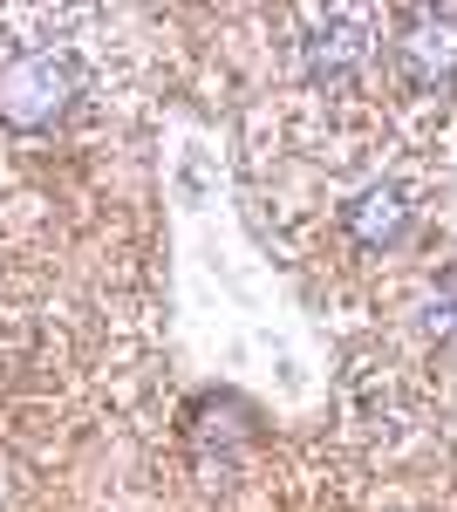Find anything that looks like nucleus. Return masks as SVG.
<instances>
[{
    "mask_svg": "<svg viewBox=\"0 0 457 512\" xmlns=\"http://www.w3.org/2000/svg\"><path fill=\"white\" fill-rule=\"evenodd\" d=\"M96 14H0V144L69 137L103 103Z\"/></svg>",
    "mask_w": 457,
    "mask_h": 512,
    "instance_id": "obj_1",
    "label": "nucleus"
},
{
    "mask_svg": "<svg viewBox=\"0 0 457 512\" xmlns=\"http://www.w3.org/2000/svg\"><path fill=\"white\" fill-rule=\"evenodd\" d=\"M376 14L369 7H301L287 14V41H280V62H287V82L301 89V103L314 110H348L369 76H376Z\"/></svg>",
    "mask_w": 457,
    "mask_h": 512,
    "instance_id": "obj_2",
    "label": "nucleus"
},
{
    "mask_svg": "<svg viewBox=\"0 0 457 512\" xmlns=\"http://www.w3.org/2000/svg\"><path fill=\"white\" fill-rule=\"evenodd\" d=\"M382 82L396 96V110L410 123H444L457 117V14H430V7H410V14H389L382 21Z\"/></svg>",
    "mask_w": 457,
    "mask_h": 512,
    "instance_id": "obj_3",
    "label": "nucleus"
},
{
    "mask_svg": "<svg viewBox=\"0 0 457 512\" xmlns=\"http://www.w3.org/2000/svg\"><path fill=\"white\" fill-rule=\"evenodd\" d=\"M417 212H423L417 178H369L355 198L335 205V246L348 260H382V253H396L410 239Z\"/></svg>",
    "mask_w": 457,
    "mask_h": 512,
    "instance_id": "obj_4",
    "label": "nucleus"
}]
</instances>
